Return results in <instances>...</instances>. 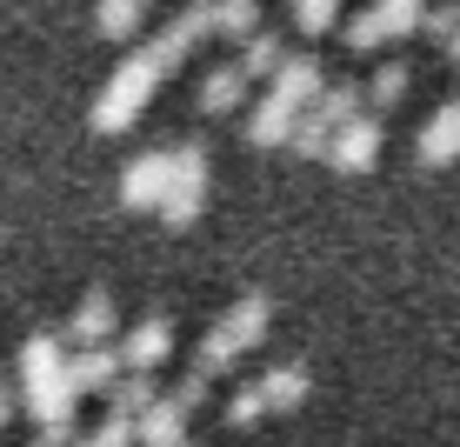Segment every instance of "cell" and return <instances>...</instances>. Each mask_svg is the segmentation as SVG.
<instances>
[{
	"label": "cell",
	"instance_id": "4fadbf2b",
	"mask_svg": "<svg viewBox=\"0 0 460 447\" xmlns=\"http://www.w3.org/2000/svg\"><path fill=\"white\" fill-rule=\"evenodd\" d=\"M181 441H187V414L173 407L167 394L147 414H134V447H181Z\"/></svg>",
	"mask_w": 460,
	"mask_h": 447
},
{
	"label": "cell",
	"instance_id": "44dd1931",
	"mask_svg": "<svg viewBox=\"0 0 460 447\" xmlns=\"http://www.w3.org/2000/svg\"><path fill=\"white\" fill-rule=\"evenodd\" d=\"M420 13H427V0H374V21H380V34H387V40L420 34Z\"/></svg>",
	"mask_w": 460,
	"mask_h": 447
},
{
	"label": "cell",
	"instance_id": "f546056e",
	"mask_svg": "<svg viewBox=\"0 0 460 447\" xmlns=\"http://www.w3.org/2000/svg\"><path fill=\"white\" fill-rule=\"evenodd\" d=\"M440 47H447V60H454V67H460V27H454V34H447V40H440Z\"/></svg>",
	"mask_w": 460,
	"mask_h": 447
},
{
	"label": "cell",
	"instance_id": "30bf717a",
	"mask_svg": "<svg viewBox=\"0 0 460 447\" xmlns=\"http://www.w3.org/2000/svg\"><path fill=\"white\" fill-rule=\"evenodd\" d=\"M414 154H420V167H447V161H460V94H454V101L440 107V114L427 121V127H420Z\"/></svg>",
	"mask_w": 460,
	"mask_h": 447
},
{
	"label": "cell",
	"instance_id": "f1b7e54d",
	"mask_svg": "<svg viewBox=\"0 0 460 447\" xmlns=\"http://www.w3.org/2000/svg\"><path fill=\"white\" fill-rule=\"evenodd\" d=\"M208 394H214V380H200V374H187V380H181V388H173V394H167V401H173V407H181V414H194V407H208Z\"/></svg>",
	"mask_w": 460,
	"mask_h": 447
},
{
	"label": "cell",
	"instance_id": "7c38bea8",
	"mask_svg": "<svg viewBox=\"0 0 460 447\" xmlns=\"http://www.w3.org/2000/svg\"><path fill=\"white\" fill-rule=\"evenodd\" d=\"M60 361H67V347H60V334H34V341L21 347V388L40 394L60 380Z\"/></svg>",
	"mask_w": 460,
	"mask_h": 447
},
{
	"label": "cell",
	"instance_id": "4316f807",
	"mask_svg": "<svg viewBox=\"0 0 460 447\" xmlns=\"http://www.w3.org/2000/svg\"><path fill=\"white\" fill-rule=\"evenodd\" d=\"M261 414H267V401H261V388H234V401H227V427H261Z\"/></svg>",
	"mask_w": 460,
	"mask_h": 447
},
{
	"label": "cell",
	"instance_id": "8fae6325",
	"mask_svg": "<svg viewBox=\"0 0 460 447\" xmlns=\"http://www.w3.org/2000/svg\"><path fill=\"white\" fill-rule=\"evenodd\" d=\"M253 388H261V401H267V414H294L300 401H307V388H314V374L300 361H288V367H267L261 380H253Z\"/></svg>",
	"mask_w": 460,
	"mask_h": 447
},
{
	"label": "cell",
	"instance_id": "2e32d148",
	"mask_svg": "<svg viewBox=\"0 0 460 447\" xmlns=\"http://www.w3.org/2000/svg\"><path fill=\"white\" fill-rule=\"evenodd\" d=\"M360 107H367V101H360V87H354V81H334V87H321V94H314V107H307V114L321 121L327 134H334V127H347V121L360 114Z\"/></svg>",
	"mask_w": 460,
	"mask_h": 447
},
{
	"label": "cell",
	"instance_id": "ffe728a7",
	"mask_svg": "<svg viewBox=\"0 0 460 447\" xmlns=\"http://www.w3.org/2000/svg\"><path fill=\"white\" fill-rule=\"evenodd\" d=\"M27 414H34L40 427H74V388H67V380H54V388L27 394Z\"/></svg>",
	"mask_w": 460,
	"mask_h": 447
},
{
	"label": "cell",
	"instance_id": "3957f363",
	"mask_svg": "<svg viewBox=\"0 0 460 447\" xmlns=\"http://www.w3.org/2000/svg\"><path fill=\"white\" fill-rule=\"evenodd\" d=\"M374 161H380V121H374V114H354L347 127H334V140H327V167L367 174Z\"/></svg>",
	"mask_w": 460,
	"mask_h": 447
},
{
	"label": "cell",
	"instance_id": "603a6c76",
	"mask_svg": "<svg viewBox=\"0 0 460 447\" xmlns=\"http://www.w3.org/2000/svg\"><path fill=\"white\" fill-rule=\"evenodd\" d=\"M407 87H414V74H407L401 60H387V67L360 87V101H367V107H394V101H407Z\"/></svg>",
	"mask_w": 460,
	"mask_h": 447
},
{
	"label": "cell",
	"instance_id": "e0dca14e",
	"mask_svg": "<svg viewBox=\"0 0 460 447\" xmlns=\"http://www.w3.org/2000/svg\"><path fill=\"white\" fill-rule=\"evenodd\" d=\"M253 27H261V7H253V0H208V34L247 40Z\"/></svg>",
	"mask_w": 460,
	"mask_h": 447
},
{
	"label": "cell",
	"instance_id": "484cf974",
	"mask_svg": "<svg viewBox=\"0 0 460 447\" xmlns=\"http://www.w3.org/2000/svg\"><path fill=\"white\" fill-rule=\"evenodd\" d=\"M347 47H354V54H380V47H387V34H380V21H374V7H360L354 21H347Z\"/></svg>",
	"mask_w": 460,
	"mask_h": 447
},
{
	"label": "cell",
	"instance_id": "9c48e42d",
	"mask_svg": "<svg viewBox=\"0 0 460 447\" xmlns=\"http://www.w3.org/2000/svg\"><path fill=\"white\" fill-rule=\"evenodd\" d=\"M267 81H274L267 94H274V101H288V107H314V94L327 87V81H321V60H314V54H288L274 74H267Z\"/></svg>",
	"mask_w": 460,
	"mask_h": 447
},
{
	"label": "cell",
	"instance_id": "5bb4252c",
	"mask_svg": "<svg viewBox=\"0 0 460 447\" xmlns=\"http://www.w3.org/2000/svg\"><path fill=\"white\" fill-rule=\"evenodd\" d=\"M294 114H300V107H288V101H274V94H267V101L247 114V140H253V148H288Z\"/></svg>",
	"mask_w": 460,
	"mask_h": 447
},
{
	"label": "cell",
	"instance_id": "52a82bcc",
	"mask_svg": "<svg viewBox=\"0 0 460 447\" xmlns=\"http://www.w3.org/2000/svg\"><path fill=\"white\" fill-rule=\"evenodd\" d=\"M114 341V294H81V308H74L67 334H60V347H107Z\"/></svg>",
	"mask_w": 460,
	"mask_h": 447
},
{
	"label": "cell",
	"instance_id": "277c9868",
	"mask_svg": "<svg viewBox=\"0 0 460 447\" xmlns=\"http://www.w3.org/2000/svg\"><path fill=\"white\" fill-rule=\"evenodd\" d=\"M60 380L74 388V401H81V394H107V388L120 380L114 341H107V347H67V361H60Z\"/></svg>",
	"mask_w": 460,
	"mask_h": 447
},
{
	"label": "cell",
	"instance_id": "7a4b0ae2",
	"mask_svg": "<svg viewBox=\"0 0 460 447\" xmlns=\"http://www.w3.org/2000/svg\"><path fill=\"white\" fill-rule=\"evenodd\" d=\"M200 207H208V148H200V140H181V148H167V194H161L154 214L181 234V228L200 220Z\"/></svg>",
	"mask_w": 460,
	"mask_h": 447
},
{
	"label": "cell",
	"instance_id": "8992f818",
	"mask_svg": "<svg viewBox=\"0 0 460 447\" xmlns=\"http://www.w3.org/2000/svg\"><path fill=\"white\" fill-rule=\"evenodd\" d=\"M114 354L127 361V374H154V367H161V361L173 354V321H167V314H147V321L127 334Z\"/></svg>",
	"mask_w": 460,
	"mask_h": 447
},
{
	"label": "cell",
	"instance_id": "d6986e66",
	"mask_svg": "<svg viewBox=\"0 0 460 447\" xmlns=\"http://www.w3.org/2000/svg\"><path fill=\"white\" fill-rule=\"evenodd\" d=\"M161 401V388H154V374H120L114 388H107V414H120V421H134V414H147Z\"/></svg>",
	"mask_w": 460,
	"mask_h": 447
},
{
	"label": "cell",
	"instance_id": "6da1fadb",
	"mask_svg": "<svg viewBox=\"0 0 460 447\" xmlns=\"http://www.w3.org/2000/svg\"><path fill=\"white\" fill-rule=\"evenodd\" d=\"M154 87H161V67H154L147 54L120 60L114 81L101 87V101H93V134H127V127L140 121V107L154 101Z\"/></svg>",
	"mask_w": 460,
	"mask_h": 447
},
{
	"label": "cell",
	"instance_id": "4dcf8cb0",
	"mask_svg": "<svg viewBox=\"0 0 460 447\" xmlns=\"http://www.w3.org/2000/svg\"><path fill=\"white\" fill-rule=\"evenodd\" d=\"M7 414H13V401H7V380H0V427H7Z\"/></svg>",
	"mask_w": 460,
	"mask_h": 447
},
{
	"label": "cell",
	"instance_id": "ba28073f",
	"mask_svg": "<svg viewBox=\"0 0 460 447\" xmlns=\"http://www.w3.org/2000/svg\"><path fill=\"white\" fill-rule=\"evenodd\" d=\"M267 321H274V300H267V294H241V300H234V314H227L214 334L234 347V354H247V347H261Z\"/></svg>",
	"mask_w": 460,
	"mask_h": 447
},
{
	"label": "cell",
	"instance_id": "83f0119b",
	"mask_svg": "<svg viewBox=\"0 0 460 447\" xmlns=\"http://www.w3.org/2000/svg\"><path fill=\"white\" fill-rule=\"evenodd\" d=\"M454 27H460V0H447V7H427V13H420V34H427V40H447Z\"/></svg>",
	"mask_w": 460,
	"mask_h": 447
},
{
	"label": "cell",
	"instance_id": "7402d4cb",
	"mask_svg": "<svg viewBox=\"0 0 460 447\" xmlns=\"http://www.w3.org/2000/svg\"><path fill=\"white\" fill-rule=\"evenodd\" d=\"M140 13H147V0H101V7H93V27H101L107 40H127L140 27Z\"/></svg>",
	"mask_w": 460,
	"mask_h": 447
},
{
	"label": "cell",
	"instance_id": "cb8c5ba5",
	"mask_svg": "<svg viewBox=\"0 0 460 447\" xmlns=\"http://www.w3.org/2000/svg\"><path fill=\"white\" fill-rule=\"evenodd\" d=\"M327 140H334V134H327V127L314 121L307 107H300V114H294V134H288V148L300 154V161H327Z\"/></svg>",
	"mask_w": 460,
	"mask_h": 447
},
{
	"label": "cell",
	"instance_id": "1f68e13d",
	"mask_svg": "<svg viewBox=\"0 0 460 447\" xmlns=\"http://www.w3.org/2000/svg\"><path fill=\"white\" fill-rule=\"evenodd\" d=\"M181 447H194V441H181Z\"/></svg>",
	"mask_w": 460,
	"mask_h": 447
},
{
	"label": "cell",
	"instance_id": "ac0fdd59",
	"mask_svg": "<svg viewBox=\"0 0 460 447\" xmlns=\"http://www.w3.org/2000/svg\"><path fill=\"white\" fill-rule=\"evenodd\" d=\"M280 60H288V47H280V34H267V27H253V34L241 40V60H234V67H241L247 81H267V74H274Z\"/></svg>",
	"mask_w": 460,
	"mask_h": 447
},
{
	"label": "cell",
	"instance_id": "5b68a950",
	"mask_svg": "<svg viewBox=\"0 0 460 447\" xmlns=\"http://www.w3.org/2000/svg\"><path fill=\"white\" fill-rule=\"evenodd\" d=\"M167 194V148H154V154H140V161H127L120 174V207H134V214H154Z\"/></svg>",
	"mask_w": 460,
	"mask_h": 447
},
{
	"label": "cell",
	"instance_id": "9a60e30c",
	"mask_svg": "<svg viewBox=\"0 0 460 447\" xmlns=\"http://www.w3.org/2000/svg\"><path fill=\"white\" fill-rule=\"evenodd\" d=\"M241 101H247V74H241V67L200 74V114H234Z\"/></svg>",
	"mask_w": 460,
	"mask_h": 447
},
{
	"label": "cell",
	"instance_id": "d4e9b609",
	"mask_svg": "<svg viewBox=\"0 0 460 447\" xmlns=\"http://www.w3.org/2000/svg\"><path fill=\"white\" fill-rule=\"evenodd\" d=\"M294 27H300V34H327V27H341V0H294Z\"/></svg>",
	"mask_w": 460,
	"mask_h": 447
}]
</instances>
